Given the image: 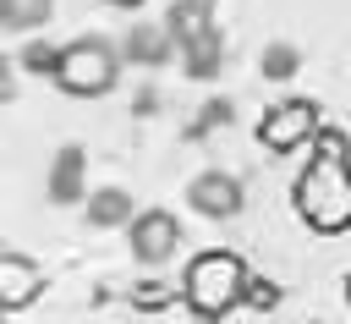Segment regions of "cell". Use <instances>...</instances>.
<instances>
[{"label": "cell", "mask_w": 351, "mask_h": 324, "mask_svg": "<svg viewBox=\"0 0 351 324\" xmlns=\"http://www.w3.org/2000/svg\"><path fill=\"white\" fill-rule=\"evenodd\" d=\"M291 203L313 236L351 231V148L340 132H318L313 159L302 165V176L291 187Z\"/></svg>", "instance_id": "1"}, {"label": "cell", "mask_w": 351, "mask_h": 324, "mask_svg": "<svg viewBox=\"0 0 351 324\" xmlns=\"http://www.w3.org/2000/svg\"><path fill=\"white\" fill-rule=\"evenodd\" d=\"M252 291V275L236 253L225 247H208L186 264V280H181V297L197 319H225L230 308H241V297Z\"/></svg>", "instance_id": "2"}, {"label": "cell", "mask_w": 351, "mask_h": 324, "mask_svg": "<svg viewBox=\"0 0 351 324\" xmlns=\"http://www.w3.org/2000/svg\"><path fill=\"white\" fill-rule=\"evenodd\" d=\"M55 82L71 99H104L121 82V49L110 38H71V44H60Z\"/></svg>", "instance_id": "3"}, {"label": "cell", "mask_w": 351, "mask_h": 324, "mask_svg": "<svg viewBox=\"0 0 351 324\" xmlns=\"http://www.w3.org/2000/svg\"><path fill=\"white\" fill-rule=\"evenodd\" d=\"M318 104L313 99H280V104H269L263 110V121H258V143L269 148V154H291V148H302V143H318Z\"/></svg>", "instance_id": "4"}, {"label": "cell", "mask_w": 351, "mask_h": 324, "mask_svg": "<svg viewBox=\"0 0 351 324\" xmlns=\"http://www.w3.org/2000/svg\"><path fill=\"white\" fill-rule=\"evenodd\" d=\"M126 242H132V258L137 264H165L176 247H181V225L170 209H143L132 225H126Z\"/></svg>", "instance_id": "5"}, {"label": "cell", "mask_w": 351, "mask_h": 324, "mask_svg": "<svg viewBox=\"0 0 351 324\" xmlns=\"http://www.w3.org/2000/svg\"><path fill=\"white\" fill-rule=\"evenodd\" d=\"M186 203L197 214H208V220H230V214H241V181L230 170H203L186 187Z\"/></svg>", "instance_id": "6"}, {"label": "cell", "mask_w": 351, "mask_h": 324, "mask_svg": "<svg viewBox=\"0 0 351 324\" xmlns=\"http://www.w3.org/2000/svg\"><path fill=\"white\" fill-rule=\"evenodd\" d=\"M38 291H44V269L27 253H5L0 258V308L22 313L27 302H38Z\"/></svg>", "instance_id": "7"}, {"label": "cell", "mask_w": 351, "mask_h": 324, "mask_svg": "<svg viewBox=\"0 0 351 324\" xmlns=\"http://www.w3.org/2000/svg\"><path fill=\"white\" fill-rule=\"evenodd\" d=\"M165 33H170L181 49H192V44L214 38V22H208V0H176V5H170V22H165Z\"/></svg>", "instance_id": "8"}, {"label": "cell", "mask_w": 351, "mask_h": 324, "mask_svg": "<svg viewBox=\"0 0 351 324\" xmlns=\"http://www.w3.org/2000/svg\"><path fill=\"white\" fill-rule=\"evenodd\" d=\"M55 0H0V22L5 33H33L38 22H49Z\"/></svg>", "instance_id": "9"}, {"label": "cell", "mask_w": 351, "mask_h": 324, "mask_svg": "<svg viewBox=\"0 0 351 324\" xmlns=\"http://www.w3.org/2000/svg\"><path fill=\"white\" fill-rule=\"evenodd\" d=\"M88 220H93V225H121V220L132 225L137 214H132V198H126L121 187H104V192L88 198Z\"/></svg>", "instance_id": "10"}, {"label": "cell", "mask_w": 351, "mask_h": 324, "mask_svg": "<svg viewBox=\"0 0 351 324\" xmlns=\"http://www.w3.org/2000/svg\"><path fill=\"white\" fill-rule=\"evenodd\" d=\"M165 44H176L170 33H154V27H132V38H126V55L132 60H165Z\"/></svg>", "instance_id": "11"}, {"label": "cell", "mask_w": 351, "mask_h": 324, "mask_svg": "<svg viewBox=\"0 0 351 324\" xmlns=\"http://www.w3.org/2000/svg\"><path fill=\"white\" fill-rule=\"evenodd\" d=\"M214 49H219L214 38H203V44H192V49H186V55H192V60H186V71H197V77H208V71H214Z\"/></svg>", "instance_id": "12"}, {"label": "cell", "mask_w": 351, "mask_h": 324, "mask_svg": "<svg viewBox=\"0 0 351 324\" xmlns=\"http://www.w3.org/2000/svg\"><path fill=\"white\" fill-rule=\"evenodd\" d=\"M22 66H27V71H49V77H55V66H60V49H44V44H33V49L22 55Z\"/></svg>", "instance_id": "13"}, {"label": "cell", "mask_w": 351, "mask_h": 324, "mask_svg": "<svg viewBox=\"0 0 351 324\" xmlns=\"http://www.w3.org/2000/svg\"><path fill=\"white\" fill-rule=\"evenodd\" d=\"M291 66H296V60H291V49H269V55H263V71H274V77H285Z\"/></svg>", "instance_id": "14"}, {"label": "cell", "mask_w": 351, "mask_h": 324, "mask_svg": "<svg viewBox=\"0 0 351 324\" xmlns=\"http://www.w3.org/2000/svg\"><path fill=\"white\" fill-rule=\"evenodd\" d=\"M346 308H351V275H346Z\"/></svg>", "instance_id": "15"}]
</instances>
